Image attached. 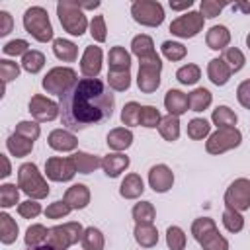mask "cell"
<instances>
[{"mask_svg":"<svg viewBox=\"0 0 250 250\" xmlns=\"http://www.w3.org/2000/svg\"><path fill=\"white\" fill-rule=\"evenodd\" d=\"M207 47L213 49V51H225L227 45L230 43V31L225 27V25H213L209 31H207Z\"/></svg>","mask_w":250,"mask_h":250,"instance_id":"20","label":"cell"},{"mask_svg":"<svg viewBox=\"0 0 250 250\" xmlns=\"http://www.w3.org/2000/svg\"><path fill=\"white\" fill-rule=\"evenodd\" d=\"M16 133L21 135V137H25V139H29V141H35V139L39 137L41 129H39V125L33 123V121H20V123L16 125Z\"/></svg>","mask_w":250,"mask_h":250,"instance_id":"52","label":"cell"},{"mask_svg":"<svg viewBox=\"0 0 250 250\" xmlns=\"http://www.w3.org/2000/svg\"><path fill=\"white\" fill-rule=\"evenodd\" d=\"M221 59L225 61V64L229 66V70H230V72H238V70L244 66V62H246V59H244L242 51H240V49H236V47H229V49H225Z\"/></svg>","mask_w":250,"mask_h":250,"instance_id":"37","label":"cell"},{"mask_svg":"<svg viewBox=\"0 0 250 250\" xmlns=\"http://www.w3.org/2000/svg\"><path fill=\"white\" fill-rule=\"evenodd\" d=\"M0 160H2V166H4V170L0 172V176H2V178H6V176H10V172H12V170H10L8 156H6V154H0Z\"/></svg>","mask_w":250,"mask_h":250,"instance_id":"60","label":"cell"},{"mask_svg":"<svg viewBox=\"0 0 250 250\" xmlns=\"http://www.w3.org/2000/svg\"><path fill=\"white\" fill-rule=\"evenodd\" d=\"M166 244L170 250H184L186 248V234L180 227H168L166 230Z\"/></svg>","mask_w":250,"mask_h":250,"instance_id":"45","label":"cell"},{"mask_svg":"<svg viewBox=\"0 0 250 250\" xmlns=\"http://www.w3.org/2000/svg\"><path fill=\"white\" fill-rule=\"evenodd\" d=\"M18 188H21L31 199H43L49 195V186L33 162H25L18 168Z\"/></svg>","mask_w":250,"mask_h":250,"instance_id":"2","label":"cell"},{"mask_svg":"<svg viewBox=\"0 0 250 250\" xmlns=\"http://www.w3.org/2000/svg\"><path fill=\"white\" fill-rule=\"evenodd\" d=\"M154 217H156V211L150 201H141L133 207V219L137 221V225H152Z\"/></svg>","mask_w":250,"mask_h":250,"instance_id":"35","label":"cell"},{"mask_svg":"<svg viewBox=\"0 0 250 250\" xmlns=\"http://www.w3.org/2000/svg\"><path fill=\"white\" fill-rule=\"evenodd\" d=\"M246 45H248V49H250V33H248V37H246Z\"/></svg>","mask_w":250,"mask_h":250,"instance_id":"64","label":"cell"},{"mask_svg":"<svg viewBox=\"0 0 250 250\" xmlns=\"http://www.w3.org/2000/svg\"><path fill=\"white\" fill-rule=\"evenodd\" d=\"M29 113L37 119V121H53L57 115H61L59 104H55L53 100H47L45 96H31L29 100Z\"/></svg>","mask_w":250,"mask_h":250,"instance_id":"13","label":"cell"},{"mask_svg":"<svg viewBox=\"0 0 250 250\" xmlns=\"http://www.w3.org/2000/svg\"><path fill=\"white\" fill-rule=\"evenodd\" d=\"M18 74H20V66H18V62H12V61H0V78H2V82L4 84H8V82H12L14 78H18Z\"/></svg>","mask_w":250,"mask_h":250,"instance_id":"51","label":"cell"},{"mask_svg":"<svg viewBox=\"0 0 250 250\" xmlns=\"http://www.w3.org/2000/svg\"><path fill=\"white\" fill-rule=\"evenodd\" d=\"M129 166V156L121 154V152H113V154H107L102 158V168L105 172V176L109 178H117L123 170H127Z\"/></svg>","mask_w":250,"mask_h":250,"instance_id":"18","label":"cell"},{"mask_svg":"<svg viewBox=\"0 0 250 250\" xmlns=\"http://www.w3.org/2000/svg\"><path fill=\"white\" fill-rule=\"evenodd\" d=\"M23 27L39 43H47V41L53 39V25L49 21V14L41 6H31V8L25 10V14H23Z\"/></svg>","mask_w":250,"mask_h":250,"instance_id":"3","label":"cell"},{"mask_svg":"<svg viewBox=\"0 0 250 250\" xmlns=\"http://www.w3.org/2000/svg\"><path fill=\"white\" fill-rule=\"evenodd\" d=\"M49 146L55 148V150H62V152H68V150H74L78 141L76 137L70 133V131H64V129H55L49 133Z\"/></svg>","mask_w":250,"mask_h":250,"instance_id":"16","label":"cell"},{"mask_svg":"<svg viewBox=\"0 0 250 250\" xmlns=\"http://www.w3.org/2000/svg\"><path fill=\"white\" fill-rule=\"evenodd\" d=\"M143 191H145V184L139 174H127L119 188V193L125 199H137L143 195Z\"/></svg>","mask_w":250,"mask_h":250,"instance_id":"22","label":"cell"},{"mask_svg":"<svg viewBox=\"0 0 250 250\" xmlns=\"http://www.w3.org/2000/svg\"><path fill=\"white\" fill-rule=\"evenodd\" d=\"M16 238H18L16 221L8 213H2L0 215V240H2V244H12V242H16Z\"/></svg>","mask_w":250,"mask_h":250,"instance_id":"33","label":"cell"},{"mask_svg":"<svg viewBox=\"0 0 250 250\" xmlns=\"http://www.w3.org/2000/svg\"><path fill=\"white\" fill-rule=\"evenodd\" d=\"M240 141H242V135L236 127L234 129H217L205 143V148L211 154H221V152H227V150L238 146Z\"/></svg>","mask_w":250,"mask_h":250,"instance_id":"10","label":"cell"},{"mask_svg":"<svg viewBox=\"0 0 250 250\" xmlns=\"http://www.w3.org/2000/svg\"><path fill=\"white\" fill-rule=\"evenodd\" d=\"M141 107L137 102H129L123 105V111H121V121L123 125H139V119H141Z\"/></svg>","mask_w":250,"mask_h":250,"instance_id":"46","label":"cell"},{"mask_svg":"<svg viewBox=\"0 0 250 250\" xmlns=\"http://www.w3.org/2000/svg\"><path fill=\"white\" fill-rule=\"evenodd\" d=\"M29 43L25 41V39H14V41H10V43H6L4 45V55H10V57H16V55H25L29 49Z\"/></svg>","mask_w":250,"mask_h":250,"instance_id":"55","label":"cell"},{"mask_svg":"<svg viewBox=\"0 0 250 250\" xmlns=\"http://www.w3.org/2000/svg\"><path fill=\"white\" fill-rule=\"evenodd\" d=\"M176 78H178V82H180V84L189 86V84H195V82L201 78V70H199V66H197V64H186V66L178 68Z\"/></svg>","mask_w":250,"mask_h":250,"instance_id":"41","label":"cell"},{"mask_svg":"<svg viewBox=\"0 0 250 250\" xmlns=\"http://www.w3.org/2000/svg\"><path fill=\"white\" fill-rule=\"evenodd\" d=\"M57 16L61 20V25L64 27V31H68L70 35H82L88 27V20L80 8L78 2L72 0H61L57 4Z\"/></svg>","mask_w":250,"mask_h":250,"instance_id":"4","label":"cell"},{"mask_svg":"<svg viewBox=\"0 0 250 250\" xmlns=\"http://www.w3.org/2000/svg\"><path fill=\"white\" fill-rule=\"evenodd\" d=\"M211 119L217 125V129H234V125L238 121L236 113L230 107H227V105H219L217 109H213Z\"/></svg>","mask_w":250,"mask_h":250,"instance_id":"26","label":"cell"},{"mask_svg":"<svg viewBox=\"0 0 250 250\" xmlns=\"http://www.w3.org/2000/svg\"><path fill=\"white\" fill-rule=\"evenodd\" d=\"M53 53L59 61H64V62H72L78 57L76 45L72 41H66V39H55L53 41Z\"/></svg>","mask_w":250,"mask_h":250,"instance_id":"27","label":"cell"},{"mask_svg":"<svg viewBox=\"0 0 250 250\" xmlns=\"http://www.w3.org/2000/svg\"><path fill=\"white\" fill-rule=\"evenodd\" d=\"M131 16L141 25L156 27L164 21V8L156 0H137L131 6Z\"/></svg>","mask_w":250,"mask_h":250,"instance_id":"7","label":"cell"},{"mask_svg":"<svg viewBox=\"0 0 250 250\" xmlns=\"http://www.w3.org/2000/svg\"><path fill=\"white\" fill-rule=\"evenodd\" d=\"M203 20L205 18L201 16V12H188L170 23V31H172V35L184 37V39L195 37L203 29Z\"/></svg>","mask_w":250,"mask_h":250,"instance_id":"11","label":"cell"},{"mask_svg":"<svg viewBox=\"0 0 250 250\" xmlns=\"http://www.w3.org/2000/svg\"><path fill=\"white\" fill-rule=\"evenodd\" d=\"M18 213L23 217V219H35L39 213H41V205L35 201V199H27L23 203L18 205Z\"/></svg>","mask_w":250,"mask_h":250,"instance_id":"54","label":"cell"},{"mask_svg":"<svg viewBox=\"0 0 250 250\" xmlns=\"http://www.w3.org/2000/svg\"><path fill=\"white\" fill-rule=\"evenodd\" d=\"M236 98H238V102H240L242 107L250 109V78L238 84V88H236Z\"/></svg>","mask_w":250,"mask_h":250,"instance_id":"57","label":"cell"},{"mask_svg":"<svg viewBox=\"0 0 250 250\" xmlns=\"http://www.w3.org/2000/svg\"><path fill=\"white\" fill-rule=\"evenodd\" d=\"M80 4V8L82 10H94V8H98L100 6V2L98 0H94V2H78Z\"/></svg>","mask_w":250,"mask_h":250,"instance_id":"62","label":"cell"},{"mask_svg":"<svg viewBox=\"0 0 250 250\" xmlns=\"http://www.w3.org/2000/svg\"><path fill=\"white\" fill-rule=\"evenodd\" d=\"M135 240L143 248H152L158 242V230L154 225H137L135 227Z\"/></svg>","mask_w":250,"mask_h":250,"instance_id":"29","label":"cell"},{"mask_svg":"<svg viewBox=\"0 0 250 250\" xmlns=\"http://www.w3.org/2000/svg\"><path fill=\"white\" fill-rule=\"evenodd\" d=\"M158 131H160V135H162V139H166V141H176L178 137H180V119L176 117V115H164L162 119H160V125H158Z\"/></svg>","mask_w":250,"mask_h":250,"instance_id":"31","label":"cell"},{"mask_svg":"<svg viewBox=\"0 0 250 250\" xmlns=\"http://www.w3.org/2000/svg\"><path fill=\"white\" fill-rule=\"evenodd\" d=\"M164 105H166V109H168L170 115L180 117L182 113L188 111L189 102H188V96L184 92H180V90H168L166 96H164Z\"/></svg>","mask_w":250,"mask_h":250,"instance_id":"17","label":"cell"},{"mask_svg":"<svg viewBox=\"0 0 250 250\" xmlns=\"http://www.w3.org/2000/svg\"><path fill=\"white\" fill-rule=\"evenodd\" d=\"M160 119H162V117H160V113H158L156 107H152V105H143V107H141L139 125L152 129V127H158V125H160Z\"/></svg>","mask_w":250,"mask_h":250,"instance_id":"47","label":"cell"},{"mask_svg":"<svg viewBox=\"0 0 250 250\" xmlns=\"http://www.w3.org/2000/svg\"><path fill=\"white\" fill-rule=\"evenodd\" d=\"M82 248L84 250H104V234L96 227L84 229L82 234Z\"/></svg>","mask_w":250,"mask_h":250,"instance_id":"36","label":"cell"},{"mask_svg":"<svg viewBox=\"0 0 250 250\" xmlns=\"http://www.w3.org/2000/svg\"><path fill=\"white\" fill-rule=\"evenodd\" d=\"M193 4V0H184V2H172L170 0V8L172 10H184V8H189Z\"/></svg>","mask_w":250,"mask_h":250,"instance_id":"59","label":"cell"},{"mask_svg":"<svg viewBox=\"0 0 250 250\" xmlns=\"http://www.w3.org/2000/svg\"><path fill=\"white\" fill-rule=\"evenodd\" d=\"M74 84H76V72L68 66H55L43 78V88L47 90V94H57V96H62Z\"/></svg>","mask_w":250,"mask_h":250,"instance_id":"8","label":"cell"},{"mask_svg":"<svg viewBox=\"0 0 250 250\" xmlns=\"http://www.w3.org/2000/svg\"><path fill=\"white\" fill-rule=\"evenodd\" d=\"M12 27H14L12 16H10L6 10H2V12H0V35H8V33L12 31Z\"/></svg>","mask_w":250,"mask_h":250,"instance_id":"58","label":"cell"},{"mask_svg":"<svg viewBox=\"0 0 250 250\" xmlns=\"http://www.w3.org/2000/svg\"><path fill=\"white\" fill-rule=\"evenodd\" d=\"M160 70H162V62L156 53L150 57L139 59V78H137L139 90L145 94L156 92V88L160 86Z\"/></svg>","mask_w":250,"mask_h":250,"instance_id":"5","label":"cell"},{"mask_svg":"<svg viewBox=\"0 0 250 250\" xmlns=\"http://www.w3.org/2000/svg\"><path fill=\"white\" fill-rule=\"evenodd\" d=\"M80 70L86 78H96L102 70V49L100 47H86L82 59H80Z\"/></svg>","mask_w":250,"mask_h":250,"instance_id":"15","label":"cell"},{"mask_svg":"<svg viewBox=\"0 0 250 250\" xmlns=\"http://www.w3.org/2000/svg\"><path fill=\"white\" fill-rule=\"evenodd\" d=\"M230 74L232 72L229 70V66L225 64L223 59H211L209 61V64H207V76H209V80L215 86H225L229 82Z\"/></svg>","mask_w":250,"mask_h":250,"instance_id":"21","label":"cell"},{"mask_svg":"<svg viewBox=\"0 0 250 250\" xmlns=\"http://www.w3.org/2000/svg\"><path fill=\"white\" fill-rule=\"evenodd\" d=\"M18 199H20V191L14 184H2L0 186V205L4 209L14 207L18 203Z\"/></svg>","mask_w":250,"mask_h":250,"instance_id":"44","label":"cell"},{"mask_svg":"<svg viewBox=\"0 0 250 250\" xmlns=\"http://www.w3.org/2000/svg\"><path fill=\"white\" fill-rule=\"evenodd\" d=\"M188 102H189V109L191 111H203L211 105L213 102V96L207 88H195L189 96H188Z\"/></svg>","mask_w":250,"mask_h":250,"instance_id":"30","label":"cell"},{"mask_svg":"<svg viewBox=\"0 0 250 250\" xmlns=\"http://www.w3.org/2000/svg\"><path fill=\"white\" fill-rule=\"evenodd\" d=\"M27 250H55V248L49 246V244H41V246H31V248H27Z\"/></svg>","mask_w":250,"mask_h":250,"instance_id":"63","label":"cell"},{"mask_svg":"<svg viewBox=\"0 0 250 250\" xmlns=\"http://www.w3.org/2000/svg\"><path fill=\"white\" fill-rule=\"evenodd\" d=\"M148 184L156 193H164L174 184V174L166 164H156L148 172Z\"/></svg>","mask_w":250,"mask_h":250,"instance_id":"14","label":"cell"},{"mask_svg":"<svg viewBox=\"0 0 250 250\" xmlns=\"http://www.w3.org/2000/svg\"><path fill=\"white\" fill-rule=\"evenodd\" d=\"M107 61H109V72H125L131 68V55L123 47H111Z\"/></svg>","mask_w":250,"mask_h":250,"instance_id":"24","label":"cell"},{"mask_svg":"<svg viewBox=\"0 0 250 250\" xmlns=\"http://www.w3.org/2000/svg\"><path fill=\"white\" fill-rule=\"evenodd\" d=\"M82 234H84L82 225L70 221V223H64V225H59V227L49 229V232H47V244L53 246L55 250H66L68 246H72L78 240H82Z\"/></svg>","mask_w":250,"mask_h":250,"instance_id":"6","label":"cell"},{"mask_svg":"<svg viewBox=\"0 0 250 250\" xmlns=\"http://www.w3.org/2000/svg\"><path fill=\"white\" fill-rule=\"evenodd\" d=\"M229 2H217V0H201L199 4V10H201V16L203 18H217L221 14V10L227 6Z\"/></svg>","mask_w":250,"mask_h":250,"instance_id":"49","label":"cell"},{"mask_svg":"<svg viewBox=\"0 0 250 250\" xmlns=\"http://www.w3.org/2000/svg\"><path fill=\"white\" fill-rule=\"evenodd\" d=\"M223 225L229 232H240L244 229V217L240 215V211L234 209H225L223 213Z\"/></svg>","mask_w":250,"mask_h":250,"instance_id":"40","label":"cell"},{"mask_svg":"<svg viewBox=\"0 0 250 250\" xmlns=\"http://www.w3.org/2000/svg\"><path fill=\"white\" fill-rule=\"evenodd\" d=\"M45 172H47V178L53 182H68L74 178V174L78 170H76V162L72 156H68V158L53 156L45 162Z\"/></svg>","mask_w":250,"mask_h":250,"instance_id":"12","label":"cell"},{"mask_svg":"<svg viewBox=\"0 0 250 250\" xmlns=\"http://www.w3.org/2000/svg\"><path fill=\"white\" fill-rule=\"evenodd\" d=\"M47 232H49V229H45L43 225H31L25 230V244H27V248L45 244L47 242Z\"/></svg>","mask_w":250,"mask_h":250,"instance_id":"39","label":"cell"},{"mask_svg":"<svg viewBox=\"0 0 250 250\" xmlns=\"http://www.w3.org/2000/svg\"><path fill=\"white\" fill-rule=\"evenodd\" d=\"M209 131H211V125L201 117H195V119H191L188 123V137L193 139V141H199V139L207 137Z\"/></svg>","mask_w":250,"mask_h":250,"instance_id":"43","label":"cell"},{"mask_svg":"<svg viewBox=\"0 0 250 250\" xmlns=\"http://www.w3.org/2000/svg\"><path fill=\"white\" fill-rule=\"evenodd\" d=\"M234 10H240L244 14H250V2H238V4H232Z\"/></svg>","mask_w":250,"mask_h":250,"instance_id":"61","label":"cell"},{"mask_svg":"<svg viewBox=\"0 0 250 250\" xmlns=\"http://www.w3.org/2000/svg\"><path fill=\"white\" fill-rule=\"evenodd\" d=\"M219 230H217V225H215V221L213 219H209V217H201V219H195L193 221V225H191V234H193V238L199 242V244H203L205 240H209L213 234H217Z\"/></svg>","mask_w":250,"mask_h":250,"instance_id":"23","label":"cell"},{"mask_svg":"<svg viewBox=\"0 0 250 250\" xmlns=\"http://www.w3.org/2000/svg\"><path fill=\"white\" fill-rule=\"evenodd\" d=\"M201 246H203V250H229V242H227V238L221 236L219 232L213 234L209 240H205Z\"/></svg>","mask_w":250,"mask_h":250,"instance_id":"56","label":"cell"},{"mask_svg":"<svg viewBox=\"0 0 250 250\" xmlns=\"http://www.w3.org/2000/svg\"><path fill=\"white\" fill-rule=\"evenodd\" d=\"M131 143H133V133L125 127H117L107 133V146L113 150H125L131 146Z\"/></svg>","mask_w":250,"mask_h":250,"instance_id":"25","label":"cell"},{"mask_svg":"<svg viewBox=\"0 0 250 250\" xmlns=\"http://www.w3.org/2000/svg\"><path fill=\"white\" fill-rule=\"evenodd\" d=\"M225 205L227 209L246 211L250 207V180L246 178L234 180L225 191Z\"/></svg>","mask_w":250,"mask_h":250,"instance_id":"9","label":"cell"},{"mask_svg":"<svg viewBox=\"0 0 250 250\" xmlns=\"http://www.w3.org/2000/svg\"><path fill=\"white\" fill-rule=\"evenodd\" d=\"M43 64H45V55L41 53V51H27L23 57H21V66H23V70H27V72H31V74H35V72H39L41 68H43Z\"/></svg>","mask_w":250,"mask_h":250,"instance_id":"38","label":"cell"},{"mask_svg":"<svg viewBox=\"0 0 250 250\" xmlns=\"http://www.w3.org/2000/svg\"><path fill=\"white\" fill-rule=\"evenodd\" d=\"M74 162H76V170L80 174H90L94 172L98 166H102V158L96 154H88V152H76L72 154Z\"/></svg>","mask_w":250,"mask_h":250,"instance_id":"32","label":"cell"},{"mask_svg":"<svg viewBox=\"0 0 250 250\" xmlns=\"http://www.w3.org/2000/svg\"><path fill=\"white\" fill-rule=\"evenodd\" d=\"M131 51H133V55H137L139 59H145V57H150V55L156 53L152 39H150L148 35H143V33L137 35V37H133V41H131Z\"/></svg>","mask_w":250,"mask_h":250,"instance_id":"34","label":"cell"},{"mask_svg":"<svg viewBox=\"0 0 250 250\" xmlns=\"http://www.w3.org/2000/svg\"><path fill=\"white\" fill-rule=\"evenodd\" d=\"M107 84L115 92H125L131 86V72L129 70H125V72H109L107 74Z\"/></svg>","mask_w":250,"mask_h":250,"instance_id":"42","label":"cell"},{"mask_svg":"<svg viewBox=\"0 0 250 250\" xmlns=\"http://www.w3.org/2000/svg\"><path fill=\"white\" fill-rule=\"evenodd\" d=\"M70 211H72L70 205L62 199V201H55V203H51V205L45 209V215H47L49 219H62V217H66Z\"/></svg>","mask_w":250,"mask_h":250,"instance_id":"53","label":"cell"},{"mask_svg":"<svg viewBox=\"0 0 250 250\" xmlns=\"http://www.w3.org/2000/svg\"><path fill=\"white\" fill-rule=\"evenodd\" d=\"M6 146H8V150H10L16 158H20V156H27V154L31 152V148H33V141H29V139H25V137L14 133V135L8 137Z\"/></svg>","mask_w":250,"mask_h":250,"instance_id":"28","label":"cell"},{"mask_svg":"<svg viewBox=\"0 0 250 250\" xmlns=\"http://www.w3.org/2000/svg\"><path fill=\"white\" fill-rule=\"evenodd\" d=\"M162 55L168 61H182L186 57V47L176 41H164L162 43Z\"/></svg>","mask_w":250,"mask_h":250,"instance_id":"48","label":"cell"},{"mask_svg":"<svg viewBox=\"0 0 250 250\" xmlns=\"http://www.w3.org/2000/svg\"><path fill=\"white\" fill-rule=\"evenodd\" d=\"M113 94L98 78L76 80L59 100L61 121L68 131H82L107 121L113 115Z\"/></svg>","mask_w":250,"mask_h":250,"instance_id":"1","label":"cell"},{"mask_svg":"<svg viewBox=\"0 0 250 250\" xmlns=\"http://www.w3.org/2000/svg\"><path fill=\"white\" fill-rule=\"evenodd\" d=\"M64 201L70 205V209H84L90 203V189L84 184H74L66 189Z\"/></svg>","mask_w":250,"mask_h":250,"instance_id":"19","label":"cell"},{"mask_svg":"<svg viewBox=\"0 0 250 250\" xmlns=\"http://www.w3.org/2000/svg\"><path fill=\"white\" fill-rule=\"evenodd\" d=\"M105 31H107V29H105V20H104V16H94V20L90 21V35L94 37V41L104 43L105 37H107Z\"/></svg>","mask_w":250,"mask_h":250,"instance_id":"50","label":"cell"}]
</instances>
